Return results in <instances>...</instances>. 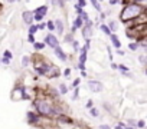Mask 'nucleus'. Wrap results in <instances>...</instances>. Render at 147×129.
I'll list each match as a JSON object with an SVG mask.
<instances>
[{"mask_svg": "<svg viewBox=\"0 0 147 129\" xmlns=\"http://www.w3.org/2000/svg\"><path fill=\"white\" fill-rule=\"evenodd\" d=\"M71 37H72V36H66V37H65V40H68V42H72V39H71Z\"/></svg>", "mask_w": 147, "mask_h": 129, "instance_id": "58836bf2", "label": "nucleus"}, {"mask_svg": "<svg viewBox=\"0 0 147 129\" xmlns=\"http://www.w3.org/2000/svg\"><path fill=\"white\" fill-rule=\"evenodd\" d=\"M53 50H55V55L61 59V60H66V55L62 52V49L59 47V46H56V47H53Z\"/></svg>", "mask_w": 147, "mask_h": 129, "instance_id": "0eeeda50", "label": "nucleus"}, {"mask_svg": "<svg viewBox=\"0 0 147 129\" xmlns=\"http://www.w3.org/2000/svg\"><path fill=\"white\" fill-rule=\"evenodd\" d=\"M46 26H48V29L55 30V25H53V22H48V23H46Z\"/></svg>", "mask_w": 147, "mask_h": 129, "instance_id": "412c9836", "label": "nucleus"}, {"mask_svg": "<svg viewBox=\"0 0 147 129\" xmlns=\"http://www.w3.org/2000/svg\"><path fill=\"white\" fill-rule=\"evenodd\" d=\"M2 62H3L5 64H9V63H10V59H9V57H3V59H2Z\"/></svg>", "mask_w": 147, "mask_h": 129, "instance_id": "a878e982", "label": "nucleus"}, {"mask_svg": "<svg viewBox=\"0 0 147 129\" xmlns=\"http://www.w3.org/2000/svg\"><path fill=\"white\" fill-rule=\"evenodd\" d=\"M38 110H39L40 113H43V115H49V113L52 112L51 106H49L46 102H38Z\"/></svg>", "mask_w": 147, "mask_h": 129, "instance_id": "20e7f679", "label": "nucleus"}, {"mask_svg": "<svg viewBox=\"0 0 147 129\" xmlns=\"http://www.w3.org/2000/svg\"><path fill=\"white\" fill-rule=\"evenodd\" d=\"M36 70H38V73H39V75H43V73L46 72V68H38Z\"/></svg>", "mask_w": 147, "mask_h": 129, "instance_id": "4be33fe9", "label": "nucleus"}, {"mask_svg": "<svg viewBox=\"0 0 147 129\" xmlns=\"http://www.w3.org/2000/svg\"><path fill=\"white\" fill-rule=\"evenodd\" d=\"M45 40H46V43H48L51 47H56V46H59V43H58V39H56L53 35H48Z\"/></svg>", "mask_w": 147, "mask_h": 129, "instance_id": "39448f33", "label": "nucleus"}, {"mask_svg": "<svg viewBox=\"0 0 147 129\" xmlns=\"http://www.w3.org/2000/svg\"><path fill=\"white\" fill-rule=\"evenodd\" d=\"M53 25H55V27H56V32L61 35V33L63 32V23H62V20H59V19H58V20H55V23H53Z\"/></svg>", "mask_w": 147, "mask_h": 129, "instance_id": "6e6552de", "label": "nucleus"}, {"mask_svg": "<svg viewBox=\"0 0 147 129\" xmlns=\"http://www.w3.org/2000/svg\"><path fill=\"white\" fill-rule=\"evenodd\" d=\"M74 47H75V50H78V47H80V46H78V43H77V42H74Z\"/></svg>", "mask_w": 147, "mask_h": 129, "instance_id": "e433bc0d", "label": "nucleus"}, {"mask_svg": "<svg viewBox=\"0 0 147 129\" xmlns=\"http://www.w3.org/2000/svg\"><path fill=\"white\" fill-rule=\"evenodd\" d=\"M91 26H92V22L91 20H88L87 22V25L82 27V36L88 40L90 37H91V35H92V29H91Z\"/></svg>", "mask_w": 147, "mask_h": 129, "instance_id": "7ed1b4c3", "label": "nucleus"}, {"mask_svg": "<svg viewBox=\"0 0 147 129\" xmlns=\"http://www.w3.org/2000/svg\"><path fill=\"white\" fill-rule=\"evenodd\" d=\"M75 9H77V12H78V13H80V15H81V13H82V9H81V7H80V6H75Z\"/></svg>", "mask_w": 147, "mask_h": 129, "instance_id": "c9c22d12", "label": "nucleus"}, {"mask_svg": "<svg viewBox=\"0 0 147 129\" xmlns=\"http://www.w3.org/2000/svg\"><path fill=\"white\" fill-rule=\"evenodd\" d=\"M43 47H45V43H35V49L40 50V49H43Z\"/></svg>", "mask_w": 147, "mask_h": 129, "instance_id": "aec40b11", "label": "nucleus"}, {"mask_svg": "<svg viewBox=\"0 0 147 129\" xmlns=\"http://www.w3.org/2000/svg\"><path fill=\"white\" fill-rule=\"evenodd\" d=\"M115 129H121V126H117V128H115Z\"/></svg>", "mask_w": 147, "mask_h": 129, "instance_id": "a19ab883", "label": "nucleus"}, {"mask_svg": "<svg viewBox=\"0 0 147 129\" xmlns=\"http://www.w3.org/2000/svg\"><path fill=\"white\" fill-rule=\"evenodd\" d=\"M91 3H92V6H94L97 10H101V6H100V3H98V0H91Z\"/></svg>", "mask_w": 147, "mask_h": 129, "instance_id": "2eb2a0df", "label": "nucleus"}, {"mask_svg": "<svg viewBox=\"0 0 147 129\" xmlns=\"http://www.w3.org/2000/svg\"><path fill=\"white\" fill-rule=\"evenodd\" d=\"M36 30H38V26H36V25H32V26L29 27V35H33V33H36Z\"/></svg>", "mask_w": 147, "mask_h": 129, "instance_id": "4468645a", "label": "nucleus"}, {"mask_svg": "<svg viewBox=\"0 0 147 129\" xmlns=\"http://www.w3.org/2000/svg\"><path fill=\"white\" fill-rule=\"evenodd\" d=\"M5 57H9V59H12V53H10L9 50H6V52H5Z\"/></svg>", "mask_w": 147, "mask_h": 129, "instance_id": "c756f323", "label": "nucleus"}, {"mask_svg": "<svg viewBox=\"0 0 147 129\" xmlns=\"http://www.w3.org/2000/svg\"><path fill=\"white\" fill-rule=\"evenodd\" d=\"M141 13V7L138 6V5H131V6H127L123 12H121V20L123 22H127V20H130V19H133V17H136V16H138Z\"/></svg>", "mask_w": 147, "mask_h": 129, "instance_id": "f257e3e1", "label": "nucleus"}, {"mask_svg": "<svg viewBox=\"0 0 147 129\" xmlns=\"http://www.w3.org/2000/svg\"><path fill=\"white\" fill-rule=\"evenodd\" d=\"M100 27H101V30H102L104 33H107V35H111V32H110V29H108V27H107L105 25H101Z\"/></svg>", "mask_w": 147, "mask_h": 129, "instance_id": "dca6fc26", "label": "nucleus"}, {"mask_svg": "<svg viewBox=\"0 0 147 129\" xmlns=\"http://www.w3.org/2000/svg\"><path fill=\"white\" fill-rule=\"evenodd\" d=\"M87 62V52H82L80 56V64H84Z\"/></svg>", "mask_w": 147, "mask_h": 129, "instance_id": "f8f14e48", "label": "nucleus"}, {"mask_svg": "<svg viewBox=\"0 0 147 129\" xmlns=\"http://www.w3.org/2000/svg\"><path fill=\"white\" fill-rule=\"evenodd\" d=\"M69 75H71V69H65V70H63V76H66V78H68Z\"/></svg>", "mask_w": 147, "mask_h": 129, "instance_id": "bb28decb", "label": "nucleus"}, {"mask_svg": "<svg viewBox=\"0 0 147 129\" xmlns=\"http://www.w3.org/2000/svg\"><path fill=\"white\" fill-rule=\"evenodd\" d=\"M117 2H118V0H110V3H111V5H117Z\"/></svg>", "mask_w": 147, "mask_h": 129, "instance_id": "4c0bfd02", "label": "nucleus"}, {"mask_svg": "<svg viewBox=\"0 0 147 129\" xmlns=\"http://www.w3.org/2000/svg\"><path fill=\"white\" fill-rule=\"evenodd\" d=\"M131 50H136L137 49V43H130V46H128Z\"/></svg>", "mask_w": 147, "mask_h": 129, "instance_id": "393cba45", "label": "nucleus"}, {"mask_svg": "<svg viewBox=\"0 0 147 129\" xmlns=\"http://www.w3.org/2000/svg\"><path fill=\"white\" fill-rule=\"evenodd\" d=\"M59 90H61V93H62V95H65V93L68 92V88H66L65 85H61V86H59Z\"/></svg>", "mask_w": 147, "mask_h": 129, "instance_id": "a211bd4d", "label": "nucleus"}, {"mask_svg": "<svg viewBox=\"0 0 147 129\" xmlns=\"http://www.w3.org/2000/svg\"><path fill=\"white\" fill-rule=\"evenodd\" d=\"M78 95H80V89H75V93H74L72 99H77V98H78Z\"/></svg>", "mask_w": 147, "mask_h": 129, "instance_id": "cd10ccee", "label": "nucleus"}, {"mask_svg": "<svg viewBox=\"0 0 147 129\" xmlns=\"http://www.w3.org/2000/svg\"><path fill=\"white\" fill-rule=\"evenodd\" d=\"M87 108H88V109L92 108V100H88V102H87Z\"/></svg>", "mask_w": 147, "mask_h": 129, "instance_id": "473e14b6", "label": "nucleus"}, {"mask_svg": "<svg viewBox=\"0 0 147 129\" xmlns=\"http://www.w3.org/2000/svg\"><path fill=\"white\" fill-rule=\"evenodd\" d=\"M22 17H23L25 23L32 25V22H33V15H32V12H25V13L22 15Z\"/></svg>", "mask_w": 147, "mask_h": 129, "instance_id": "423d86ee", "label": "nucleus"}, {"mask_svg": "<svg viewBox=\"0 0 147 129\" xmlns=\"http://www.w3.org/2000/svg\"><path fill=\"white\" fill-rule=\"evenodd\" d=\"M48 12V7L46 6H40V7H38L36 9V12L35 13H38V15H40V16H45V13Z\"/></svg>", "mask_w": 147, "mask_h": 129, "instance_id": "9b49d317", "label": "nucleus"}, {"mask_svg": "<svg viewBox=\"0 0 147 129\" xmlns=\"http://www.w3.org/2000/svg\"><path fill=\"white\" fill-rule=\"evenodd\" d=\"M87 5V2H85V0H80V5H77V6H80V7H84Z\"/></svg>", "mask_w": 147, "mask_h": 129, "instance_id": "c85d7f7f", "label": "nucleus"}, {"mask_svg": "<svg viewBox=\"0 0 147 129\" xmlns=\"http://www.w3.org/2000/svg\"><path fill=\"white\" fill-rule=\"evenodd\" d=\"M108 26H110V27H108V29H110V32H111V30H113V32H115V30H117V26H115V23H114V22H110V25H108Z\"/></svg>", "mask_w": 147, "mask_h": 129, "instance_id": "f3484780", "label": "nucleus"}, {"mask_svg": "<svg viewBox=\"0 0 147 129\" xmlns=\"http://www.w3.org/2000/svg\"><path fill=\"white\" fill-rule=\"evenodd\" d=\"M38 26V29H45L46 27V23H40V25H36Z\"/></svg>", "mask_w": 147, "mask_h": 129, "instance_id": "2f4dec72", "label": "nucleus"}, {"mask_svg": "<svg viewBox=\"0 0 147 129\" xmlns=\"http://www.w3.org/2000/svg\"><path fill=\"white\" fill-rule=\"evenodd\" d=\"M22 64H23V66H28V64H29V57H28V56H23V59H22Z\"/></svg>", "mask_w": 147, "mask_h": 129, "instance_id": "6ab92c4d", "label": "nucleus"}, {"mask_svg": "<svg viewBox=\"0 0 147 129\" xmlns=\"http://www.w3.org/2000/svg\"><path fill=\"white\" fill-rule=\"evenodd\" d=\"M28 42H30V43H35V37H33V35H29V37H28Z\"/></svg>", "mask_w": 147, "mask_h": 129, "instance_id": "b1692460", "label": "nucleus"}, {"mask_svg": "<svg viewBox=\"0 0 147 129\" xmlns=\"http://www.w3.org/2000/svg\"><path fill=\"white\" fill-rule=\"evenodd\" d=\"M42 17H43V16H40V15H38V13L33 15V19H35V20H42Z\"/></svg>", "mask_w": 147, "mask_h": 129, "instance_id": "5701e85b", "label": "nucleus"}, {"mask_svg": "<svg viewBox=\"0 0 147 129\" xmlns=\"http://www.w3.org/2000/svg\"><path fill=\"white\" fill-rule=\"evenodd\" d=\"M28 118H29V120H30V122H36V120H38V116H36L35 113H32V112H29V113H28Z\"/></svg>", "mask_w": 147, "mask_h": 129, "instance_id": "ddd939ff", "label": "nucleus"}, {"mask_svg": "<svg viewBox=\"0 0 147 129\" xmlns=\"http://www.w3.org/2000/svg\"><path fill=\"white\" fill-rule=\"evenodd\" d=\"M137 126H138V128H144V122H143V120H140V122L137 123Z\"/></svg>", "mask_w": 147, "mask_h": 129, "instance_id": "72a5a7b5", "label": "nucleus"}, {"mask_svg": "<svg viewBox=\"0 0 147 129\" xmlns=\"http://www.w3.org/2000/svg\"><path fill=\"white\" fill-rule=\"evenodd\" d=\"M88 89L92 92H101L102 90V83L98 80H90L88 82Z\"/></svg>", "mask_w": 147, "mask_h": 129, "instance_id": "f03ea898", "label": "nucleus"}, {"mask_svg": "<svg viewBox=\"0 0 147 129\" xmlns=\"http://www.w3.org/2000/svg\"><path fill=\"white\" fill-rule=\"evenodd\" d=\"M78 27H82V19L81 17H77L75 19V22H74V30H75V29H78Z\"/></svg>", "mask_w": 147, "mask_h": 129, "instance_id": "9d476101", "label": "nucleus"}, {"mask_svg": "<svg viewBox=\"0 0 147 129\" xmlns=\"http://www.w3.org/2000/svg\"><path fill=\"white\" fill-rule=\"evenodd\" d=\"M100 129H111V128H110L108 125H101V126H100Z\"/></svg>", "mask_w": 147, "mask_h": 129, "instance_id": "f704fd0d", "label": "nucleus"}, {"mask_svg": "<svg viewBox=\"0 0 147 129\" xmlns=\"http://www.w3.org/2000/svg\"><path fill=\"white\" fill-rule=\"evenodd\" d=\"M80 82H81L80 79H75V80H74V83H72V86H75V88H77V86L80 85Z\"/></svg>", "mask_w": 147, "mask_h": 129, "instance_id": "7c9ffc66", "label": "nucleus"}, {"mask_svg": "<svg viewBox=\"0 0 147 129\" xmlns=\"http://www.w3.org/2000/svg\"><path fill=\"white\" fill-rule=\"evenodd\" d=\"M111 42H113V45L118 49L120 46H121V43H120V40H118V37H117V35H111Z\"/></svg>", "mask_w": 147, "mask_h": 129, "instance_id": "1a4fd4ad", "label": "nucleus"}, {"mask_svg": "<svg viewBox=\"0 0 147 129\" xmlns=\"http://www.w3.org/2000/svg\"><path fill=\"white\" fill-rule=\"evenodd\" d=\"M91 112H92V115H95V116H97V115H98V112H97V110H95V109H92V110H91Z\"/></svg>", "mask_w": 147, "mask_h": 129, "instance_id": "ea45409f", "label": "nucleus"}]
</instances>
